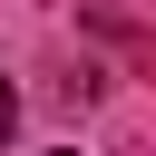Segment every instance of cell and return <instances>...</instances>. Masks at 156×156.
<instances>
[{
	"label": "cell",
	"instance_id": "obj_1",
	"mask_svg": "<svg viewBox=\"0 0 156 156\" xmlns=\"http://www.w3.org/2000/svg\"><path fill=\"white\" fill-rule=\"evenodd\" d=\"M10 127H20V98H10V78H0V136H10Z\"/></svg>",
	"mask_w": 156,
	"mask_h": 156
}]
</instances>
